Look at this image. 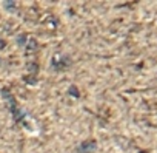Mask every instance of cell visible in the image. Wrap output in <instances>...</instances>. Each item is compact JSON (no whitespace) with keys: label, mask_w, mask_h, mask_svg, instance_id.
<instances>
[]
</instances>
